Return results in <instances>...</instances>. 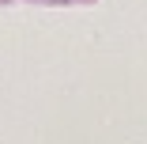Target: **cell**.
Instances as JSON below:
<instances>
[{
    "label": "cell",
    "mask_w": 147,
    "mask_h": 144,
    "mask_svg": "<svg viewBox=\"0 0 147 144\" xmlns=\"http://www.w3.org/2000/svg\"><path fill=\"white\" fill-rule=\"evenodd\" d=\"M0 4H11V0H0Z\"/></svg>",
    "instance_id": "obj_2"
},
{
    "label": "cell",
    "mask_w": 147,
    "mask_h": 144,
    "mask_svg": "<svg viewBox=\"0 0 147 144\" xmlns=\"http://www.w3.org/2000/svg\"><path fill=\"white\" fill-rule=\"evenodd\" d=\"M72 4H94V0H72Z\"/></svg>",
    "instance_id": "obj_1"
},
{
    "label": "cell",
    "mask_w": 147,
    "mask_h": 144,
    "mask_svg": "<svg viewBox=\"0 0 147 144\" xmlns=\"http://www.w3.org/2000/svg\"><path fill=\"white\" fill-rule=\"evenodd\" d=\"M34 4H45V0H34Z\"/></svg>",
    "instance_id": "obj_3"
}]
</instances>
